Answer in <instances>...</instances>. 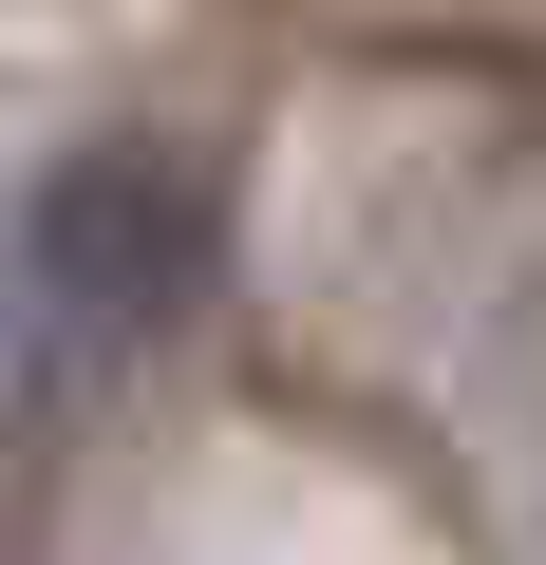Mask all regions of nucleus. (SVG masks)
Masks as SVG:
<instances>
[{"label": "nucleus", "mask_w": 546, "mask_h": 565, "mask_svg": "<svg viewBox=\"0 0 546 565\" xmlns=\"http://www.w3.org/2000/svg\"><path fill=\"white\" fill-rule=\"evenodd\" d=\"M39 302L57 321H95V340H151V321H189L207 302V170L189 151H76L57 189H39Z\"/></svg>", "instance_id": "obj_1"}]
</instances>
